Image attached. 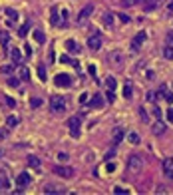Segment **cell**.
<instances>
[{
	"mask_svg": "<svg viewBox=\"0 0 173 195\" xmlns=\"http://www.w3.org/2000/svg\"><path fill=\"white\" fill-rule=\"evenodd\" d=\"M141 169H143L141 155H131V158L127 159V171L131 173V175H137V173H141Z\"/></svg>",
	"mask_w": 173,
	"mask_h": 195,
	"instance_id": "1",
	"label": "cell"
},
{
	"mask_svg": "<svg viewBox=\"0 0 173 195\" xmlns=\"http://www.w3.org/2000/svg\"><path fill=\"white\" fill-rule=\"evenodd\" d=\"M107 62H110L111 66H116V68H121V64L126 62V54L120 52V50H111L110 54H107Z\"/></svg>",
	"mask_w": 173,
	"mask_h": 195,
	"instance_id": "2",
	"label": "cell"
},
{
	"mask_svg": "<svg viewBox=\"0 0 173 195\" xmlns=\"http://www.w3.org/2000/svg\"><path fill=\"white\" fill-rule=\"evenodd\" d=\"M50 108H52V112L62 113L64 110H66V100H64L62 96H52V100H50Z\"/></svg>",
	"mask_w": 173,
	"mask_h": 195,
	"instance_id": "3",
	"label": "cell"
},
{
	"mask_svg": "<svg viewBox=\"0 0 173 195\" xmlns=\"http://www.w3.org/2000/svg\"><path fill=\"white\" fill-rule=\"evenodd\" d=\"M68 128H70L72 138H80V118H78V116H72V118L68 120Z\"/></svg>",
	"mask_w": 173,
	"mask_h": 195,
	"instance_id": "4",
	"label": "cell"
},
{
	"mask_svg": "<svg viewBox=\"0 0 173 195\" xmlns=\"http://www.w3.org/2000/svg\"><path fill=\"white\" fill-rule=\"evenodd\" d=\"M54 84H56L58 88H68V86H72V78H70L68 74H58L56 78H54Z\"/></svg>",
	"mask_w": 173,
	"mask_h": 195,
	"instance_id": "5",
	"label": "cell"
},
{
	"mask_svg": "<svg viewBox=\"0 0 173 195\" xmlns=\"http://www.w3.org/2000/svg\"><path fill=\"white\" fill-rule=\"evenodd\" d=\"M123 138H126V129L117 126V128H116V129L111 132V142L117 145V143H121V142H123Z\"/></svg>",
	"mask_w": 173,
	"mask_h": 195,
	"instance_id": "6",
	"label": "cell"
},
{
	"mask_svg": "<svg viewBox=\"0 0 173 195\" xmlns=\"http://www.w3.org/2000/svg\"><path fill=\"white\" fill-rule=\"evenodd\" d=\"M91 12H94V6H91V4H88V6H86L82 12L78 14V24H86V20L91 16Z\"/></svg>",
	"mask_w": 173,
	"mask_h": 195,
	"instance_id": "7",
	"label": "cell"
},
{
	"mask_svg": "<svg viewBox=\"0 0 173 195\" xmlns=\"http://www.w3.org/2000/svg\"><path fill=\"white\" fill-rule=\"evenodd\" d=\"M54 173L60 175V177H64V179L74 177V169H72V167H54Z\"/></svg>",
	"mask_w": 173,
	"mask_h": 195,
	"instance_id": "8",
	"label": "cell"
},
{
	"mask_svg": "<svg viewBox=\"0 0 173 195\" xmlns=\"http://www.w3.org/2000/svg\"><path fill=\"white\" fill-rule=\"evenodd\" d=\"M88 46L91 48V50H100V48H101V38H100L98 32H96L94 36H90V38H88Z\"/></svg>",
	"mask_w": 173,
	"mask_h": 195,
	"instance_id": "9",
	"label": "cell"
},
{
	"mask_svg": "<svg viewBox=\"0 0 173 195\" xmlns=\"http://www.w3.org/2000/svg\"><path fill=\"white\" fill-rule=\"evenodd\" d=\"M88 106L91 108V110H94V108H96V110H100V108L104 106V98H101L100 94H94V96H91V100L88 102Z\"/></svg>",
	"mask_w": 173,
	"mask_h": 195,
	"instance_id": "10",
	"label": "cell"
},
{
	"mask_svg": "<svg viewBox=\"0 0 173 195\" xmlns=\"http://www.w3.org/2000/svg\"><path fill=\"white\" fill-rule=\"evenodd\" d=\"M143 42H145V32H139V34L133 38V42H131V52H137L139 44H143Z\"/></svg>",
	"mask_w": 173,
	"mask_h": 195,
	"instance_id": "11",
	"label": "cell"
},
{
	"mask_svg": "<svg viewBox=\"0 0 173 195\" xmlns=\"http://www.w3.org/2000/svg\"><path fill=\"white\" fill-rule=\"evenodd\" d=\"M163 173L169 177V179H173V158H167L163 161Z\"/></svg>",
	"mask_w": 173,
	"mask_h": 195,
	"instance_id": "12",
	"label": "cell"
},
{
	"mask_svg": "<svg viewBox=\"0 0 173 195\" xmlns=\"http://www.w3.org/2000/svg\"><path fill=\"white\" fill-rule=\"evenodd\" d=\"M46 195H52V193H64L66 189L64 187H58V185H52V183H48V185H44V189H42Z\"/></svg>",
	"mask_w": 173,
	"mask_h": 195,
	"instance_id": "13",
	"label": "cell"
},
{
	"mask_svg": "<svg viewBox=\"0 0 173 195\" xmlns=\"http://www.w3.org/2000/svg\"><path fill=\"white\" fill-rule=\"evenodd\" d=\"M30 183V173H20L18 177H16V185L18 187H24Z\"/></svg>",
	"mask_w": 173,
	"mask_h": 195,
	"instance_id": "14",
	"label": "cell"
},
{
	"mask_svg": "<svg viewBox=\"0 0 173 195\" xmlns=\"http://www.w3.org/2000/svg\"><path fill=\"white\" fill-rule=\"evenodd\" d=\"M16 72H18V78L20 80H24V82H26V80H30V70L26 66H18V68H16Z\"/></svg>",
	"mask_w": 173,
	"mask_h": 195,
	"instance_id": "15",
	"label": "cell"
},
{
	"mask_svg": "<svg viewBox=\"0 0 173 195\" xmlns=\"http://www.w3.org/2000/svg\"><path fill=\"white\" fill-rule=\"evenodd\" d=\"M159 2H161V0H145V2H143V10H145V12H151L153 8L159 6Z\"/></svg>",
	"mask_w": 173,
	"mask_h": 195,
	"instance_id": "16",
	"label": "cell"
},
{
	"mask_svg": "<svg viewBox=\"0 0 173 195\" xmlns=\"http://www.w3.org/2000/svg\"><path fill=\"white\" fill-rule=\"evenodd\" d=\"M151 132H153L155 135H161V133H163V132H165V123L157 120V122H155V123H153V128H151Z\"/></svg>",
	"mask_w": 173,
	"mask_h": 195,
	"instance_id": "17",
	"label": "cell"
},
{
	"mask_svg": "<svg viewBox=\"0 0 173 195\" xmlns=\"http://www.w3.org/2000/svg\"><path fill=\"white\" fill-rule=\"evenodd\" d=\"M66 50L70 54H76V52H80V46L76 44V40H66Z\"/></svg>",
	"mask_w": 173,
	"mask_h": 195,
	"instance_id": "18",
	"label": "cell"
},
{
	"mask_svg": "<svg viewBox=\"0 0 173 195\" xmlns=\"http://www.w3.org/2000/svg\"><path fill=\"white\" fill-rule=\"evenodd\" d=\"M18 123H20V118H18V116H8V118H6V126H8L10 129L16 128Z\"/></svg>",
	"mask_w": 173,
	"mask_h": 195,
	"instance_id": "19",
	"label": "cell"
},
{
	"mask_svg": "<svg viewBox=\"0 0 173 195\" xmlns=\"http://www.w3.org/2000/svg\"><path fill=\"white\" fill-rule=\"evenodd\" d=\"M123 98H126V100H131V98H133V88H131V84H126V86H123Z\"/></svg>",
	"mask_w": 173,
	"mask_h": 195,
	"instance_id": "20",
	"label": "cell"
},
{
	"mask_svg": "<svg viewBox=\"0 0 173 195\" xmlns=\"http://www.w3.org/2000/svg\"><path fill=\"white\" fill-rule=\"evenodd\" d=\"M60 62H62V64H72L74 68H80V64H78V62H74L70 56H66V54H64V56H60Z\"/></svg>",
	"mask_w": 173,
	"mask_h": 195,
	"instance_id": "21",
	"label": "cell"
},
{
	"mask_svg": "<svg viewBox=\"0 0 173 195\" xmlns=\"http://www.w3.org/2000/svg\"><path fill=\"white\" fill-rule=\"evenodd\" d=\"M10 58H12V62H20L22 54H20V50H18V48H12V50H10Z\"/></svg>",
	"mask_w": 173,
	"mask_h": 195,
	"instance_id": "22",
	"label": "cell"
},
{
	"mask_svg": "<svg viewBox=\"0 0 173 195\" xmlns=\"http://www.w3.org/2000/svg\"><path fill=\"white\" fill-rule=\"evenodd\" d=\"M28 165L34 167V169H38V167H40V159H38L36 155H30V158H28Z\"/></svg>",
	"mask_w": 173,
	"mask_h": 195,
	"instance_id": "23",
	"label": "cell"
},
{
	"mask_svg": "<svg viewBox=\"0 0 173 195\" xmlns=\"http://www.w3.org/2000/svg\"><path fill=\"white\" fill-rule=\"evenodd\" d=\"M127 142H129V143H133V145H137V143H139V135H137L136 132L127 133Z\"/></svg>",
	"mask_w": 173,
	"mask_h": 195,
	"instance_id": "24",
	"label": "cell"
},
{
	"mask_svg": "<svg viewBox=\"0 0 173 195\" xmlns=\"http://www.w3.org/2000/svg\"><path fill=\"white\" fill-rule=\"evenodd\" d=\"M34 40L36 42H46V36H44V32H40V30H34Z\"/></svg>",
	"mask_w": 173,
	"mask_h": 195,
	"instance_id": "25",
	"label": "cell"
},
{
	"mask_svg": "<svg viewBox=\"0 0 173 195\" xmlns=\"http://www.w3.org/2000/svg\"><path fill=\"white\" fill-rule=\"evenodd\" d=\"M106 88L110 90V92H113V90H116V78H111V76H110V78L106 80Z\"/></svg>",
	"mask_w": 173,
	"mask_h": 195,
	"instance_id": "26",
	"label": "cell"
},
{
	"mask_svg": "<svg viewBox=\"0 0 173 195\" xmlns=\"http://www.w3.org/2000/svg\"><path fill=\"white\" fill-rule=\"evenodd\" d=\"M8 40H10V34H8L6 30H2V32H0V44L6 46V44H8Z\"/></svg>",
	"mask_w": 173,
	"mask_h": 195,
	"instance_id": "27",
	"label": "cell"
},
{
	"mask_svg": "<svg viewBox=\"0 0 173 195\" xmlns=\"http://www.w3.org/2000/svg\"><path fill=\"white\" fill-rule=\"evenodd\" d=\"M104 24H106V26H111V24H113V14H111V12H106V14H104Z\"/></svg>",
	"mask_w": 173,
	"mask_h": 195,
	"instance_id": "28",
	"label": "cell"
},
{
	"mask_svg": "<svg viewBox=\"0 0 173 195\" xmlns=\"http://www.w3.org/2000/svg\"><path fill=\"white\" fill-rule=\"evenodd\" d=\"M163 56L167 58V60H173V48L171 46H165L163 48Z\"/></svg>",
	"mask_w": 173,
	"mask_h": 195,
	"instance_id": "29",
	"label": "cell"
},
{
	"mask_svg": "<svg viewBox=\"0 0 173 195\" xmlns=\"http://www.w3.org/2000/svg\"><path fill=\"white\" fill-rule=\"evenodd\" d=\"M4 12H6V16H8L10 20H16V18H18V12H16V10H12V8H6Z\"/></svg>",
	"mask_w": 173,
	"mask_h": 195,
	"instance_id": "30",
	"label": "cell"
},
{
	"mask_svg": "<svg viewBox=\"0 0 173 195\" xmlns=\"http://www.w3.org/2000/svg\"><path fill=\"white\" fill-rule=\"evenodd\" d=\"M38 78H40L42 82H46V68L44 66H38Z\"/></svg>",
	"mask_w": 173,
	"mask_h": 195,
	"instance_id": "31",
	"label": "cell"
},
{
	"mask_svg": "<svg viewBox=\"0 0 173 195\" xmlns=\"http://www.w3.org/2000/svg\"><path fill=\"white\" fill-rule=\"evenodd\" d=\"M18 84H20V78H14V76H12V78H8V86H10V88H18Z\"/></svg>",
	"mask_w": 173,
	"mask_h": 195,
	"instance_id": "32",
	"label": "cell"
},
{
	"mask_svg": "<svg viewBox=\"0 0 173 195\" xmlns=\"http://www.w3.org/2000/svg\"><path fill=\"white\" fill-rule=\"evenodd\" d=\"M40 106H42L40 98H32V100H30V108H40Z\"/></svg>",
	"mask_w": 173,
	"mask_h": 195,
	"instance_id": "33",
	"label": "cell"
},
{
	"mask_svg": "<svg viewBox=\"0 0 173 195\" xmlns=\"http://www.w3.org/2000/svg\"><path fill=\"white\" fill-rule=\"evenodd\" d=\"M52 12H54V14L50 16V22H52V24H60V16H58V14H56V8H54V10H52Z\"/></svg>",
	"mask_w": 173,
	"mask_h": 195,
	"instance_id": "34",
	"label": "cell"
},
{
	"mask_svg": "<svg viewBox=\"0 0 173 195\" xmlns=\"http://www.w3.org/2000/svg\"><path fill=\"white\" fill-rule=\"evenodd\" d=\"M10 187V183H8V179H6V177H0V189H8Z\"/></svg>",
	"mask_w": 173,
	"mask_h": 195,
	"instance_id": "35",
	"label": "cell"
},
{
	"mask_svg": "<svg viewBox=\"0 0 173 195\" xmlns=\"http://www.w3.org/2000/svg\"><path fill=\"white\" fill-rule=\"evenodd\" d=\"M12 70H14V64H8V66H2V68H0V72H2V74H10Z\"/></svg>",
	"mask_w": 173,
	"mask_h": 195,
	"instance_id": "36",
	"label": "cell"
},
{
	"mask_svg": "<svg viewBox=\"0 0 173 195\" xmlns=\"http://www.w3.org/2000/svg\"><path fill=\"white\" fill-rule=\"evenodd\" d=\"M113 193H116V195H123V193H127V189H123L121 185H116V187H113Z\"/></svg>",
	"mask_w": 173,
	"mask_h": 195,
	"instance_id": "37",
	"label": "cell"
},
{
	"mask_svg": "<svg viewBox=\"0 0 173 195\" xmlns=\"http://www.w3.org/2000/svg\"><path fill=\"white\" fill-rule=\"evenodd\" d=\"M26 34H28V24H24V26H22V28H20V30H18V36H22V38H24Z\"/></svg>",
	"mask_w": 173,
	"mask_h": 195,
	"instance_id": "38",
	"label": "cell"
},
{
	"mask_svg": "<svg viewBox=\"0 0 173 195\" xmlns=\"http://www.w3.org/2000/svg\"><path fill=\"white\" fill-rule=\"evenodd\" d=\"M139 118H141L143 122H147V120H149V118H147V113H145V110H143V108H139Z\"/></svg>",
	"mask_w": 173,
	"mask_h": 195,
	"instance_id": "39",
	"label": "cell"
},
{
	"mask_svg": "<svg viewBox=\"0 0 173 195\" xmlns=\"http://www.w3.org/2000/svg\"><path fill=\"white\" fill-rule=\"evenodd\" d=\"M58 159H60L62 163H64V161H68L70 158H68V153H58Z\"/></svg>",
	"mask_w": 173,
	"mask_h": 195,
	"instance_id": "40",
	"label": "cell"
},
{
	"mask_svg": "<svg viewBox=\"0 0 173 195\" xmlns=\"http://www.w3.org/2000/svg\"><path fill=\"white\" fill-rule=\"evenodd\" d=\"M117 16H120L121 22H129V16H127V14H117Z\"/></svg>",
	"mask_w": 173,
	"mask_h": 195,
	"instance_id": "41",
	"label": "cell"
},
{
	"mask_svg": "<svg viewBox=\"0 0 173 195\" xmlns=\"http://www.w3.org/2000/svg\"><path fill=\"white\" fill-rule=\"evenodd\" d=\"M86 102H88V94H82L80 96V104H86Z\"/></svg>",
	"mask_w": 173,
	"mask_h": 195,
	"instance_id": "42",
	"label": "cell"
},
{
	"mask_svg": "<svg viewBox=\"0 0 173 195\" xmlns=\"http://www.w3.org/2000/svg\"><path fill=\"white\" fill-rule=\"evenodd\" d=\"M6 135H8L6 129H0V139H6Z\"/></svg>",
	"mask_w": 173,
	"mask_h": 195,
	"instance_id": "43",
	"label": "cell"
},
{
	"mask_svg": "<svg viewBox=\"0 0 173 195\" xmlns=\"http://www.w3.org/2000/svg\"><path fill=\"white\" fill-rule=\"evenodd\" d=\"M6 104H8V106H12V108H14V106H16V102L12 100V98H6Z\"/></svg>",
	"mask_w": 173,
	"mask_h": 195,
	"instance_id": "44",
	"label": "cell"
},
{
	"mask_svg": "<svg viewBox=\"0 0 173 195\" xmlns=\"http://www.w3.org/2000/svg\"><path fill=\"white\" fill-rule=\"evenodd\" d=\"M167 120H169V122L173 123V110H169V112H167Z\"/></svg>",
	"mask_w": 173,
	"mask_h": 195,
	"instance_id": "45",
	"label": "cell"
},
{
	"mask_svg": "<svg viewBox=\"0 0 173 195\" xmlns=\"http://www.w3.org/2000/svg\"><path fill=\"white\" fill-rule=\"evenodd\" d=\"M165 100L169 102V104H173V94H165Z\"/></svg>",
	"mask_w": 173,
	"mask_h": 195,
	"instance_id": "46",
	"label": "cell"
},
{
	"mask_svg": "<svg viewBox=\"0 0 173 195\" xmlns=\"http://www.w3.org/2000/svg\"><path fill=\"white\" fill-rule=\"evenodd\" d=\"M107 100H110V104L113 102V92H110V90H107Z\"/></svg>",
	"mask_w": 173,
	"mask_h": 195,
	"instance_id": "47",
	"label": "cell"
},
{
	"mask_svg": "<svg viewBox=\"0 0 173 195\" xmlns=\"http://www.w3.org/2000/svg\"><path fill=\"white\" fill-rule=\"evenodd\" d=\"M153 113H155V118L159 120V116H161V110H159V108H155V110H153Z\"/></svg>",
	"mask_w": 173,
	"mask_h": 195,
	"instance_id": "48",
	"label": "cell"
},
{
	"mask_svg": "<svg viewBox=\"0 0 173 195\" xmlns=\"http://www.w3.org/2000/svg\"><path fill=\"white\" fill-rule=\"evenodd\" d=\"M106 167H107V171H113V169H116V163H107Z\"/></svg>",
	"mask_w": 173,
	"mask_h": 195,
	"instance_id": "49",
	"label": "cell"
},
{
	"mask_svg": "<svg viewBox=\"0 0 173 195\" xmlns=\"http://www.w3.org/2000/svg\"><path fill=\"white\" fill-rule=\"evenodd\" d=\"M147 100H149V102H153V100H155V96H153V92H149V94H147Z\"/></svg>",
	"mask_w": 173,
	"mask_h": 195,
	"instance_id": "50",
	"label": "cell"
},
{
	"mask_svg": "<svg viewBox=\"0 0 173 195\" xmlns=\"http://www.w3.org/2000/svg\"><path fill=\"white\" fill-rule=\"evenodd\" d=\"M157 193H167V189H165L163 185H161V187H157Z\"/></svg>",
	"mask_w": 173,
	"mask_h": 195,
	"instance_id": "51",
	"label": "cell"
},
{
	"mask_svg": "<svg viewBox=\"0 0 173 195\" xmlns=\"http://www.w3.org/2000/svg\"><path fill=\"white\" fill-rule=\"evenodd\" d=\"M167 8H169V10H173V0H169V4H167Z\"/></svg>",
	"mask_w": 173,
	"mask_h": 195,
	"instance_id": "52",
	"label": "cell"
},
{
	"mask_svg": "<svg viewBox=\"0 0 173 195\" xmlns=\"http://www.w3.org/2000/svg\"><path fill=\"white\" fill-rule=\"evenodd\" d=\"M0 155H2V149H0Z\"/></svg>",
	"mask_w": 173,
	"mask_h": 195,
	"instance_id": "53",
	"label": "cell"
}]
</instances>
